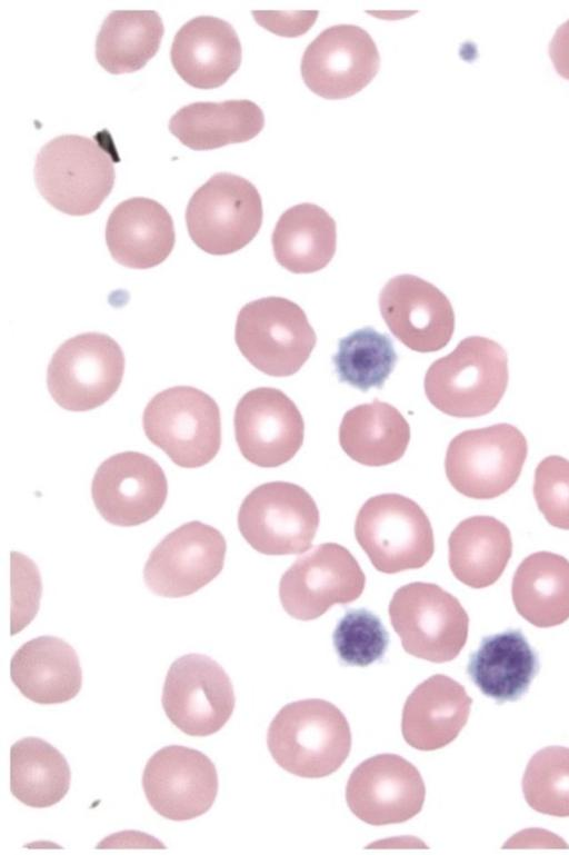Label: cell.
<instances>
[{
    "label": "cell",
    "mask_w": 569,
    "mask_h": 855,
    "mask_svg": "<svg viewBox=\"0 0 569 855\" xmlns=\"http://www.w3.org/2000/svg\"><path fill=\"white\" fill-rule=\"evenodd\" d=\"M118 160L107 130L92 138L59 136L38 152L36 185L53 208L70 216H86L96 211L111 192Z\"/></svg>",
    "instance_id": "cell-1"
},
{
    "label": "cell",
    "mask_w": 569,
    "mask_h": 855,
    "mask_svg": "<svg viewBox=\"0 0 569 855\" xmlns=\"http://www.w3.org/2000/svg\"><path fill=\"white\" fill-rule=\"evenodd\" d=\"M267 745L284 771L307 778L335 773L351 749V730L342 712L319 698L283 706L269 725Z\"/></svg>",
    "instance_id": "cell-2"
},
{
    "label": "cell",
    "mask_w": 569,
    "mask_h": 855,
    "mask_svg": "<svg viewBox=\"0 0 569 855\" xmlns=\"http://www.w3.org/2000/svg\"><path fill=\"white\" fill-rule=\"evenodd\" d=\"M508 379L505 349L492 339L470 336L430 365L423 385L428 400L438 410L452 417L473 418L498 406Z\"/></svg>",
    "instance_id": "cell-3"
},
{
    "label": "cell",
    "mask_w": 569,
    "mask_h": 855,
    "mask_svg": "<svg viewBox=\"0 0 569 855\" xmlns=\"http://www.w3.org/2000/svg\"><path fill=\"white\" fill-rule=\"evenodd\" d=\"M142 426L147 438L182 468L209 464L221 446L219 406L194 387L158 392L144 408Z\"/></svg>",
    "instance_id": "cell-4"
},
{
    "label": "cell",
    "mask_w": 569,
    "mask_h": 855,
    "mask_svg": "<svg viewBox=\"0 0 569 855\" xmlns=\"http://www.w3.org/2000/svg\"><path fill=\"white\" fill-rule=\"evenodd\" d=\"M234 340L242 356L258 370L273 377L296 374L317 341L305 311L282 297H264L239 311Z\"/></svg>",
    "instance_id": "cell-5"
},
{
    "label": "cell",
    "mask_w": 569,
    "mask_h": 855,
    "mask_svg": "<svg viewBox=\"0 0 569 855\" xmlns=\"http://www.w3.org/2000/svg\"><path fill=\"white\" fill-rule=\"evenodd\" d=\"M355 536L373 567L385 574L421 568L435 551L426 513L399 494L370 497L357 514Z\"/></svg>",
    "instance_id": "cell-6"
},
{
    "label": "cell",
    "mask_w": 569,
    "mask_h": 855,
    "mask_svg": "<svg viewBox=\"0 0 569 855\" xmlns=\"http://www.w3.org/2000/svg\"><path fill=\"white\" fill-rule=\"evenodd\" d=\"M389 617L402 648L428 662L455 659L468 638L467 612L436 584L415 581L398 588L389 604Z\"/></svg>",
    "instance_id": "cell-7"
},
{
    "label": "cell",
    "mask_w": 569,
    "mask_h": 855,
    "mask_svg": "<svg viewBox=\"0 0 569 855\" xmlns=\"http://www.w3.org/2000/svg\"><path fill=\"white\" fill-rule=\"evenodd\" d=\"M263 210L256 186L219 172L190 198L186 223L191 240L207 253L223 256L246 247L258 233Z\"/></svg>",
    "instance_id": "cell-8"
},
{
    "label": "cell",
    "mask_w": 569,
    "mask_h": 855,
    "mask_svg": "<svg viewBox=\"0 0 569 855\" xmlns=\"http://www.w3.org/2000/svg\"><path fill=\"white\" fill-rule=\"evenodd\" d=\"M527 453L526 437L510 424L465 430L448 445L446 476L469 498H496L516 484Z\"/></svg>",
    "instance_id": "cell-9"
},
{
    "label": "cell",
    "mask_w": 569,
    "mask_h": 855,
    "mask_svg": "<svg viewBox=\"0 0 569 855\" xmlns=\"http://www.w3.org/2000/svg\"><path fill=\"white\" fill-rule=\"evenodd\" d=\"M319 521V510L311 495L286 481L256 487L246 496L238 513L242 537L264 555H295L308 550Z\"/></svg>",
    "instance_id": "cell-10"
},
{
    "label": "cell",
    "mask_w": 569,
    "mask_h": 855,
    "mask_svg": "<svg viewBox=\"0 0 569 855\" xmlns=\"http://www.w3.org/2000/svg\"><path fill=\"white\" fill-rule=\"evenodd\" d=\"M124 372L119 344L100 332L77 335L58 347L47 371L48 390L63 409L87 411L107 402Z\"/></svg>",
    "instance_id": "cell-11"
},
{
    "label": "cell",
    "mask_w": 569,
    "mask_h": 855,
    "mask_svg": "<svg viewBox=\"0 0 569 855\" xmlns=\"http://www.w3.org/2000/svg\"><path fill=\"white\" fill-rule=\"evenodd\" d=\"M169 720L189 736H209L230 719L236 704L226 670L202 654L176 659L167 672L161 698Z\"/></svg>",
    "instance_id": "cell-12"
},
{
    "label": "cell",
    "mask_w": 569,
    "mask_h": 855,
    "mask_svg": "<svg viewBox=\"0 0 569 855\" xmlns=\"http://www.w3.org/2000/svg\"><path fill=\"white\" fill-rule=\"evenodd\" d=\"M366 576L352 554L336 543L318 545L296 559L282 575L279 597L283 609L299 620L323 615L335 604L360 597Z\"/></svg>",
    "instance_id": "cell-13"
},
{
    "label": "cell",
    "mask_w": 569,
    "mask_h": 855,
    "mask_svg": "<svg viewBox=\"0 0 569 855\" xmlns=\"http://www.w3.org/2000/svg\"><path fill=\"white\" fill-rule=\"evenodd\" d=\"M227 544L214 527L189 521L168 534L150 553L143 579L156 595L189 596L222 570Z\"/></svg>",
    "instance_id": "cell-14"
},
{
    "label": "cell",
    "mask_w": 569,
    "mask_h": 855,
    "mask_svg": "<svg viewBox=\"0 0 569 855\" xmlns=\"http://www.w3.org/2000/svg\"><path fill=\"white\" fill-rule=\"evenodd\" d=\"M218 773L202 752L170 745L147 762L142 788L149 805L160 816L182 822L207 813L218 794Z\"/></svg>",
    "instance_id": "cell-15"
},
{
    "label": "cell",
    "mask_w": 569,
    "mask_h": 855,
    "mask_svg": "<svg viewBox=\"0 0 569 855\" xmlns=\"http://www.w3.org/2000/svg\"><path fill=\"white\" fill-rule=\"evenodd\" d=\"M379 64L378 48L365 29L336 24L309 43L300 69L312 92L325 99H343L362 90L376 77Z\"/></svg>",
    "instance_id": "cell-16"
},
{
    "label": "cell",
    "mask_w": 569,
    "mask_h": 855,
    "mask_svg": "<svg viewBox=\"0 0 569 855\" xmlns=\"http://www.w3.org/2000/svg\"><path fill=\"white\" fill-rule=\"evenodd\" d=\"M91 495L110 524L131 527L153 518L163 507L168 483L159 464L138 451L116 454L96 470Z\"/></svg>",
    "instance_id": "cell-17"
},
{
    "label": "cell",
    "mask_w": 569,
    "mask_h": 855,
    "mask_svg": "<svg viewBox=\"0 0 569 855\" xmlns=\"http://www.w3.org/2000/svg\"><path fill=\"white\" fill-rule=\"evenodd\" d=\"M426 797L417 767L396 754H379L359 764L346 786L350 811L380 826L403 823L420 813Z\"/></svg>",
    "instance_id": "cell-18"
},
{
    "label": "cell",
    "mask_w": 569,
    "mask_h": 855,
    "mask_svg": "<svg viewBox=\"0 0 569 855\" xmlns=\"http://www.w3.org/2000/svg\"><path fill=\"white\" fill-rule=\"evenodd\" d=\"M233 425L241 455L259 467L286 464L303 443V418L296 404L277 388L246 392L237 404Z\"/></svg>",
    "instance_id": "cell-19"
},
{
    "label": "cell",
    "mask_w": 569,
    "mask_h": 855,
    "mask_svg": "<svg viewBox=\"0 0 569 855\" xmlns=\"http://www.w3.org/2000/svg\"><path fill=\"white\" fill-rule=\"evenodd\" d=\"M379 308L389 330L413 351H438L453 335L450 300L420 277L399 275L389 279L380 291Z\"/></svg>",
    "instance_id": "cell-20"
},
{
    "label": "cell",
    "mask_w": 569,
    "mask_h": 855,
    "mask_svg": "<svg viewBox=\"0 0 569 855\" xmlns=\"http://www.w3.org/2000/svg\"><path fill=\"white\" fill-rule=\"evenodd\" d=\"M171 63L191 87L213 89L222 86L240 67L242 49L234 28L223 19L199 16L176 33Z\"/></svg>",
    "instance_id": "cell-21"
},
{
    "label": "cell",
    "mask_w": 569,
    "mask_h": 855,
    "mask_svg": "<svg viewBox=\"0 0 569 855\" xmlns=\"http://www.w3.org/2000/svg\"><path fill=\"white\" fill-rule=\"evenodd\" d=\"M106 242L112 258L124 267H156L169 257L174 247L172 218L153 199H127L117 205L108 218Z\"/></svg>",
    "instance_id": "cell-22"
},
{
    "label": "cell",
    "mask_w": 569,
    "mask_h": 855,
    "mask_svg": "<svg viewBox=\"0 0 569 855\" xmlns=\"http://www.w3.org/2000/svg\"><path fill=\"white\" fill-rule=\"evenodd\" d=\"M472 699L465 687L442 674L419 684L408 696L401 718L402 736L419 750L450 744L466 725Z\"/></svg>",
    "instance_id": "cell-23"
},
{
    "label": "cell",
    "mask_w": 569,
    "mask_h": 855,
    "mask_svg": "<svg viewBox=\"0 0 569 855\" xmlns=\"http://www.w3.org/2000/svg\"><path fill=\"white\" fill-rule=\"evenodd\" d=\"M10 677L26 698L41 705L69 702L82 686L76 650L54 636H40L24 643L11 658Z\"/></svg>",
    "instance_id": "cell-24"
},
{
    "label": "cell",
    "mask_w": 569,
    "mask_h": 855,
    "mask_svg": "<svg viewBox=\"0 0 569 855\" xmlns=\"http://www.w3.org/2000/svg\"><path fill=\"white\" fill-rule=\"evenodd\" d=\"M538 670L537 653L519 629L483 637L467 665L472 683L500 704L521 698Z\"/></svg>",
    "instance_id": "cell-25"
},
{
    "label": "cell",
    "mask_w": 569,
    "mask_h": 855,
    "mask_svg": "<svg viewBox=\"0 0 569 855\" xmlns=\"http://www.w3.org/2000/svg\"><path fill=\"white\" fill-rule=\"evenodd\" d=\"M264 126L261 108L247 99L192 102L180 108L169 130L186 147L210 150L254 138Z\"/></svg>",
    "instance_id": "cell-26"
},
{
    "label": "cell",
    "mask_w": 569,
    "mask_h": 855,
    "mask_svg": "<svg viewBox=\"0 0 569 855\" xmlns=\"http://www.w3.org/2000/svg\"><path fill=\"white\" fill-rule=\"evenodd\" d=\"M448 545L453 576L471 588L495 584L512 553L509 528L491 516L463 519L451 531Z\"/></svg>",
    "instance_id": "cell-27"
},
{
    "label": "cell",
    "mask_w": 569,
    "mask_h": 855,
    "mask_svg": "<svg viewBox=\"0 0 569 855\" xmlns=\"http://www.w3.org/2000/svg\"><path fill=\"white\" fill-rule=\"evenodd\" d=\"M409 441L408 421L396 407L378 399L349 409L339 427L342 450L365 466H386L399 460Z\"/></svg>",
    "instance_id": "cell-28"
},
{
    "label": "cell",
    "mask_w": 569,
    "mask_h": 855,
    "mask_svg": "<svg viewBox=\"0 0 569 855\" xmlns=\"http://www.w3.org/2000/svg\"><path fill=\"white\" fill-rule=\"evenodd\" d=\"M518 614L533 626L547 628L569 618V560L538 551L518 566L511 586Z\"/></svg>",
    "instance_id": "cell-29"
},
{
    "label": "cell",
    "mask_w": 569,
    "mask_h": 855,
    "mask_svg": "<svg viewBox=\"0 0 569 855\" xmlns=\"http://www.w3.org/2000/svg\"><path fill=\"white\" fill-rule=\"evenodd\" d=\"M271 241L280 266L293 274L316 272L325 268L336 252V221L315 203L296 205L280 216Z\"/></svg>",
    "instance_id": "cell-30"
},
{
    "label": "cell",
    "mask_w": 569,
    "mask_h": 855,
    "mask_svg": "<svg viewBox=\"0 0 569 855\" xmlns=\"http://www.w3.org/2000/svg\"><path fill=\"white\" fill-rule=\"evenodd\" d=\"M164 32L153 10H114L103 20L96 39V59L112 74L140 70L159 50Z\"/></svg>",
    "instance_id": "cell-31"
},
{
    "label": "cell",
    "mask_w": 569,
    "mask_h": 855,
    "mask_svg": "<svg viewBox=\"0 0 569 855\" xmlns=\"http://www.w3.org/2000/svg\"><path fill=\"white\" fill-rule=\"evenodd\" d=\"M71 771L63 754L39 737H24L10 748V791L22 804L46 808L70 788Z\"/></svg>",
    "instance_id": "cell-32"
},
{
    "label": "cell",
    "mask_w": 569,
    "mask_h": 855,
    "mask_svg": "<svg viewBox=\"0 0 569 855\" xmlns=\"http://www.w3.org/2000/svg\"><path fill=\"white\" fill-rule=\"evenodd\" d=\"M332 360L341 382L368 391L370 388H382L396 367L398 356L386 334L363 327L339 340Z\"/></svg>",
    "instance_id": "cell-33"
},
{
    "label": "cell",
    "mask_w": 569,
    "mask_h": 855,
    "mask_svg": "<svg viewBox=\"0 0 569 855\" xmlns=\"http://www.w3.org/2000/svg\"><path fill=\"white\" fill-rule=\"evenodd\" d=\"M522 792L535 811L569 816V748L548 746L538 750L526 767Z\"/></svg>",
    "instance_id": "cell-34"
},
{
    "label": "cell",
    "mask_w": 569,
    "mask_h": 855,
    "mask_svg": "<svg viewBox=\"0 0 569 855\" xmlns=\"http://www.w3.org/2000/svg\"><path fill=\"white\" fill-rule=\"evenodd\" d=\"M332 639L341 663L359 667L381 659L389 645V634L380 618L365 608L347 610Z\"/></svg>",
    "instance_id": "cell-35"
},
{
    "label": "cell",
    "mask_w": 569,
    "mask_h": 855,
    "mask_svg": "<svg viewBox=\"0 0 569 855\" xmlns=\"http://www.w3.org/2000/svg\"><path fill=\"white\" fill-rule=\"evenodd\" d=\"M533 496L551 526L569 529V460L556 455L542 459L535 471Z\"/></svg>",
    "instance_id": "cell-36"
},
{
    "label": "cell",
    "mask_w": 569,
    "mask_h": 855,
    "mask_svg": "<svg viewBox=\"0 0 569 855\" xmlns=\"http://www.w3.org/2000/svg\"><path fill=\"white\" fill-rule=\"evenodd\" d=\"M549 57L557 72L569 80V19L557 28L549 43Z\"/></svg>",
    "instance_id": "cell-37"
}]
</instances>
